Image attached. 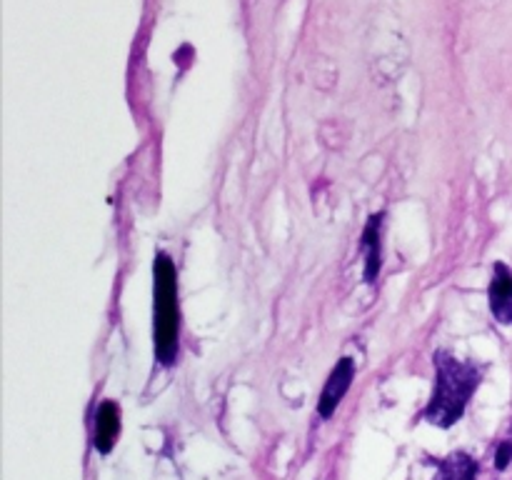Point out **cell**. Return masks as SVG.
<instances>
[{
  "mask_svg": "<svg viewBox=\"0 0 512 480\" xmlns=\"http://www.w3.org/2000/svg\"><path fill=\"white\" fill-rule=\"evenodd\" d=\"M383 223L385 213H373L370 220L365 223L363 235H360V253L365 255V280L375 283L383 268Z\"/></svg>",
  "mask_w": 512,
  "mask_h": 480,
  "instance_id": "4",
  "label": "cell"
},
{
  "mask_svg": "<svg viewBox=\"0 0 512 480\" xmlns=\"http://www.w3.org/2000/svg\"><path fill=\"white\" fill-rule=\"evenodd\" d=\"M512 463V440H503L495 450V468L505 470Z\"/></svg>",
  "mask_w": 512,
  "mask_h": 480,
  "instance_id": "8",
  "label": "cell"
},
{
  "mask_svg": "<svg viewBox=\"0 0 512 480\" xmlns=\"http://www.w3.org/2000/svg\"><path fill=\"white\" fill-rule=\"evenodd\" d=\"M120 433V410L113 400H103L95 410V428H93V448L98 453L108 455L113 450L115 438Z\"/></svg>",
  "mask_w": 512,
  "mask_h": 480,
  "instance_id": "6",
  "label": "cell"
},
{
  "mask_svg": "<svg viewBox=\"0 0 512 480\" xmlns=\"http://www.w3.org/2000/svg\"><path fill=\"white\" fill-rule=\"evenodd\" d=\"M478 475V460L468 453H450L448 458L438 460V475L435 480H475Z\"/></svg>",
  "mask_w": 512,
  "mask_h": 480,
  "instance_id": "7",
  "label": "cell"
},
{
  "mask_svg": "<svg viewBox=\"0 0 512 480\" xmlns=\"http://www.w3.org/2000/svg\"><path fill=\"white\" fill-rule=\"evenodd\" d=\"M488 300L493 318L503 325H512V270L505 263L493 265Z\"/></svg>",
  "mask_w": 512,
  "mask_h": 480,
  "instance_id": "5",
  "label": "cell"
},
{
  "mask_svg": "<svg viewBox=\"0 0 512 480\" xmlns=\"http://www.w3.org/2000/svg\"><path fill=\"white\" fill-rule=\"evenodd\" d=\"M180 310H178V273L168 253L158 250L153 263V343L155 360L165 368L178 360Z\"/></svg>",
  "mask_w": 512,
  "mask_h": 480,
  "instance_id": "2",
  "label": "cell"
},
{
  "mask_svg": "<svg viewBox=\"0 0 512 480\" xmlns=\"http://www.w3.org/2000/svg\"><path fill=\"white\" fill-rule=\"evenodd\" d=\"M353 378H355V360L340 358L338 363H335L333 373H330L328 380H325L323 393H320V400H318L320 418L323 420L333 418V413H335V408L340 405V400L348 395L350 385H353Z\"/></svg>",
  "mask_w": 512,
  "mask_h": 480,
  "instance_id": "3",
  "label": "cell"
},
{
  "mask_svg": "<svg viewBox=\"0 0 512 480\" xmlns=\"http://www.w3.org/2000/svg\"><path fill=\"white\" fill-rule=\"evenodd\" d=\"M483 380L478 363L455 358L448 350L435 353V388L423 418L435 428H453L465 415L470 398Z\"/></svg>",
  "mask_w": 512,
  "mask_h": 480,
  "instance_id": "1",
  "label": "cell"
}]
</instances>
